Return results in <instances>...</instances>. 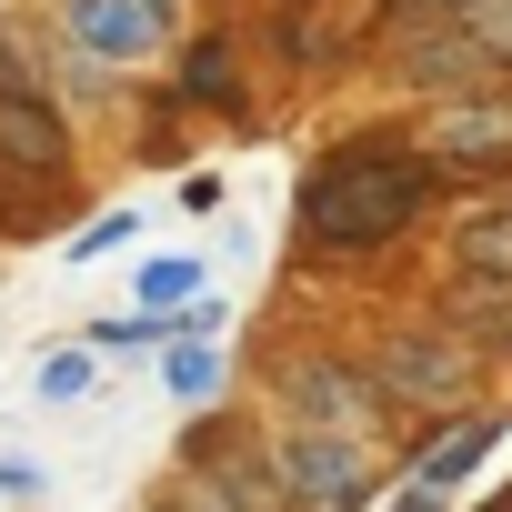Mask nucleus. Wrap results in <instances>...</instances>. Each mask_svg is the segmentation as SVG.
<instances>
[{
    "label": "nucleus",
    "instance_id": "obj_4",
    "mask_svg": "<svg viewBox=\"0 0 512 512\" xmlns=\"http://www.w3.org/2000/svg\"><path fill=\"white\" fill-rule=\"evenodd\" d=\"M382 382L402 402H442V392H462V352L452 342H392L382 352Z\"/></svg>",
    "mask_w": 512,
    "mask_h": 512
},
{
    "label": "nucleus",
    "instance_id": "obj_17",
    "mask_svg": "<svg viewBox=\"0 0 512 512\" xmlns=\"http://www.w3.org/2000/svg\"><path fill=\"white\" fill-rule=\"evenodd\" d=\"M392 512H442V492H422V482H412V492H402Z\"/></svg>",
    "mask_w": 512,
    "mask_h": 512
},
{
    "label": "nucleus",
    "instance_id": "obj_14",
    "mask_svg": "<svg viewBox=\"0 0 512 512\" xmlns=\"http://www.w3.org/2000/svg\"><path fill=\"white\" fill-rule=\"evenodd\" d=\"M131 231H141V221H131V211H111V221H91V231H81V241H71V262H101V251H121V241H131Z\"/></svg>",
    "mask_w": 512,
    "mask_h": 512
},
{
    "label": "nucleus",
    "instance_id": "obj_9",
    "mask_svg": "<svg viewBox=\"0 0 512 512\" xmlns=\"http://www.w3.org/2000/svg\"><path fill=\"white\" fill-rule=\"evenodd\" d=\"M462 262L492 272V282H512V211H482V221L462 231Z\"/></svg>",
    "mask_w": 512,
    "mask_h": 512
},
{
    "label": "nucleus",
    "instance_id": "obj_7",
    "mask_svg": "<svg viewBox=\"0 0 512 512\" xmlns=\"http://www.w3.org/2000/svg\"><path fill=\"white\" fill-rule=\"evenodd\" d=\"M442 161H512V111H502V101L452 111V121H442Z\"/></svg>",
    "mask_w": 512,
    "mask_h": 512
},
{
    "label": "nucleus",
    "instance_id": "obj_13",
    "mask_svg": "<svg viewBox=\"0 0 512 512\" xmlns=\"http://www.w3.org/2000/svg\"><path fill=\"white\" fill-rule=\"evenodd\" d=\"M191 91H201V101H231V91H241V81H231V51L201 41V51H191Z\"/></svg>",
    "mask_w": 512,
    "mask_h": 512
},
{
    "label": "nucleus",
    "instance_id": "obj_5",
    "mask_svg": "<svg viewBox=\"0 0 512 512\" xmlns=\"http://www.w3.org/2000/svg\"><path fill=\"white\" fill-rule=\"evenodd\" d=\"M0 161H21V171H61V121L41 111V101H21V91H0Z\"/></svg>",
    "mask_w": 512,
    "mask_h": 512
},
{
    "label": "nucleus",
    "instance_id": "obj_3",
    "mask_svg": "<svg viewBox=\"0 0 512 512\" xmlns=\"http://www.w3.org/2000/svg\"><path fill=\"white\" fill-rule=\"evenodd\" d=\"M71 41H81L91 61H141V51L161 41V21L141 11V0H71Z\"/></svg>",
    "mask_w": 512,
    "mask_h": 512
},
{
    "label": "nucleus",
    "instance_id": "obj_8",
    "mask_svg": "<svg viewBox=\"0 0 512 512\" xmlns=\"http://www.w3.org/2000/svg\"><path fill=\"white\" fill-rule=\"evenodd\" d=\"M292 402H302V422H322V432L362 412V402H352V382H342V372H322V362H312V372H292Z\"/></svg>",
    "mask_w": 512,
    "mask_h": 512
},
{
    "label": "nucleus",
    "instance_id": "obj_18",
    "mask_svg": "<svg viewBox=\"0 0 512 512\" xmlns=\"http://www.w3.org/2000/svg\"><path fill=\"white\" fill-rule=\"evenodd\" d=\"M141 11H151V21H171V0H141Z\"/></svg>",
    "mask_w": 512,
    "mask_h": 512
},
{
    "label": "nucleus",
    "instance_id": "obj_2",
    "mask_svg": "<svg viewBox=\"0 0 512 512\" xmlns=\"http://www.w3.org/2000/svg\"><path fill=\"white\" fill-rule=\"evenodd\" d=\"M282 472H292V492H312L322 512L372 502V462H362L352 432H292V442H282Z\"/></svg>",
    "mask_w": 512,
    "mask_h": 512
},
{
    "label": "nucleus",
    "instance_id": "obj_11",
    "mask_svg": "<svg viewBox=\"0 0 512 512\" xmlns=\"http://www.w3.org/2000/svg\"><path fill=\"white\" fill-rule=\"evenodd\" d=\"M211 382H221V362H211V342H181V352H171V392H181V402H201Z\"/></svg>",
    "mask_w": 512,
    "mask_h": 512
},
{
    "label": "nucleus",
    "instance_id": "obj_12",
    "mask_svg": "<svg viewBox=\"0 0 512 512\" xmlns=\"http://www.w3.org/2000/svg\"><path fill=\"white\" fill-rule=\"evenodd\" d=\"M91 392V352H51L41 362V402H81Z\"/></svg>",
    "mask_w": 512,
    "mask_h": 512
},
{
    "label": "nucleus",
    "instance_id": "obj_1",
    "mask_svg": "<svg viewBox=\"0 0 512 512\" xmlns=\"http://www.w3.org/2000/svg\"><path fill=\"white\" fill-rule=\"evenodd\" d=\"M412 211H422V161H412V151H382V141L332 151V161L312 171V191H302V231H312L322 251H372V241H392Z\"/></svg>",
    "mask_w": 512,
    "mask_h": 512
},
{
    "label": "nucleus",
    "instance_id": "obj_15",
    "mask_svg": "<svg viewBox=\"0 0 512 512\" xmlns=\"http://www.w3.org/2000/svg\"><path fill=\"white\" fill-rule=\"evenodd\" d=\"M21 492H41V462H21V452H0V502H21Z\"/></svg>",
    "mask_w": 512,
    "mask_h": 512
},
{
    "label": "nucleus",
    "instance_id": "obj_10",
    "mask_svg": "<svg viewBox=\"0 0 512 512\" xmlns=\"http://www.w3.org/2000/svg\"><path fill=\"white\" fill-rule=\"evenodd\" d=\"M151 302H201V262H151L141 272V312Z\"/></svg>",
    "mask_w": 512,
    "mask_h": 512
},
{
    "label": "nucleus",
    "instance_id": "obj_16",
    "mask_svg": "<svg viewBox=\"0 0 512 512\" xmlns=\"http://www.w3.org/2000/svg\"><path fill=\"white\" fill-rule=\"evenodd\" d=\"M432 11H452V21H472V11H512V0H432Z\"/></svg>",
    "mask_w": 512,
    "mask_h": 512
},
{
    "label": "nucleus",
    "instance_id": "obj_6",
    "mask_svg": "<svg viewBox=\"0 0 512 512\" xmlns=\"http://www.w3.org/2000/svg\"><path fill=\"white\" fill-rule=\"evenodd\" d=\"M482 452H492V422L472 412V422H452V432L422 452V472H412V482H422V492H452V482H472V472H482Z\"/></svg>",
    "mask_w": 512,
    "mask_h": 512
}]
</instances>
